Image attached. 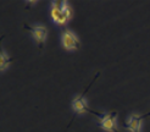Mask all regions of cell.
I'll list each match as a JSON object with an SVG mask.
<instances>
[{"instance_id": "6da1fadb", "label": "cell", "mask_w": 150, "mask_h": 132, "mask_svg": "<svg viewBox=\"0 0 150 132\" xmlns=\"http://www.w3.org/2000/svg\"><path fill=\"white\" fill-rule=\"evenodd\" d=\"M62 45L67 50H77L81 45V43L76 34H73L70 29H65L62 33Z\"/></svg>"}, {"instance_id": "7a4b0ae2", "label": "cell", "mask_w": 150, "mask_h": 132, "mask_svg": "<svg viewBox=\"0 0 150 132\" xmlns=\"http://www.w3.org/2000/svg\"><path fill=\"white\" fill-rule=\"evenodd\" d=\"M66 1H54L51 9V18L57 25H65L67 20L62 15V7L65 6Z\"/></svg>"}, {"instance_id": "3957f363", "label": "cell", "mask_w": 150, "mask_h": 132, "mask_svg": "<svg viewBox=\"0 0 150 132\" xmlns=\"http://www.w3.org/2000/svg\"><path fill=\"white\" fill-rule=\"evenodd\" d=\"M116 113H109L100 119V127L109 132H118L116 125Z\"/></svg>"}, {"instance_id": "277c9868", "label": "cell", "mask_w": 150, "mask_h": 132, "mask_svg": "<svg viewBox=\"0 0 150 132\" xmlns=\"http://www.w3.org/2000/svg\"><path fill=\"white\" fill-rule=\"evenodd\" d=\"M72 106H73V109H74V111L78 113V114H83V113H86V111H89V113L96 114V115H99V116H103V115L95 113V111H93V110H91V109L88 108L87 103H86V100H84V94L78 95L77 98H74L73 101H72Z\"/></svg>"}, {"instance_id": "5b68a950", "label": "cell", "mask_w": 150, "mask_h": 132, "mask_svg": "<svg viewBox=\"0 0 150 132\" xmlns=\"http://www.w3.org/2000/svg\"><path fill=\"white\" fill-rule=\"evenodd\" d=\"M29 31L32 32V35H33V38L35 39V42L42 47V44L45 42L47 34H48L47 28L43 27V26H37V27H33V28H29Z\"/></svg>"}, {"instance_id": "8992f818", "label": "cell", "mask_w": 150, "mask_h": 132, "mask_svg": "<svg viewBox=\"0 0 150 132\" xmlns=\"http://www.w3.org/2000/svg\"><path fill=\"white\" fill-rule=\"evenodd\" d=\"M143 116L140 115H132L129 117V120L126 122V127L128 128L131 132H140V125Z\"/></svg>"}, {"instance_id": "52a82bcc", "label": "cell", "mask_w": 150, "mask_h": 132, "mask_svg": "<svg viewBox=\"0 0 150 132\" xmlns=\"http://www.w3.org/2000/svg\"><path fill=\"white\" fill-rule=\"evenodd\" d=\"M11 64V59L9 57L5 51L3 50L1 53H0V70L1 71H5L7 67H9V65Z\"/></svg>"}, {"instance_id": "ba28073f", "label": "cell", "mask_w": 150, "mask_h": 132, "mask_svg": "<svg viewBox=\"0 0 150 132\" xmlns=\"http://www.w3.org/2000/svg\"><path fill=\"white\" fill-rule=\"evenodd\" d=\"M62 15L66 17V20L69 21L70 18H71V15H72V12H71V9H70V6H69V4H67V1H66V4H65V6L62 7Z\"/></svg>"}, {"instance_id": "9c48e42d", "label": "cell", "mask_w": 150, "mask_h": 132, "mask_svg": "<svg viewBox=\"0 0 150 132\" xmlns=\"http://www.w3.org/2000/svg\"><path fill=\"white\" fill-rule=\"evenodd\" d=\"M149 115H150V113H149V114H146V115H144V116H149Z\"/></svg>"}]
</instances>
